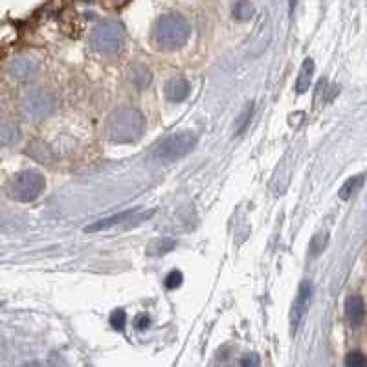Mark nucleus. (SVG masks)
Listing matches in <instances>:
<instances>
[{"mask_svg":"<svg viewBox=\"0 0 367 367\" xmlns=\"http://www.w3.org/2000/svg\"><path fill=\"white\" fill-rule=\"evenodd\" d=\"M146 120L140 112L131 107H121L118 111L112 112L107 123V134L112 141L118 143H129V141L138 140L143 132Z\"/></svg>","mask_w":367,"mask_h":367,"instance_id":"nucleus-1","label":"nucleus"},{"mask_svg":"<svg viewBox=\"0 0 367 367\" xmlns=\"http://www.w3.org/2000/svg\"><path fill=\"white\" fill-rule=\"evenodd\" d=\"M189 37V24L178 13L162 17L155 28V42L162 50H176L186 45Z\"/></svg>","mask_w":367,"mask_h":367,"instance_id":"nucleus-2","label":"nucleus"},{"mask_svg":"<svg viewBox=\"0 0 367 367\" xmlns=\"http://www.w3.org/2000/svg\"><path fill=\"white\" fill-rule=\"evenodd\" d=\"M195 143L196 136L193 132H176V134L166 138L160 146L156 147V151L153 153V158L156 162H162V164H173V162L184 158L195 147Z\"/></svg>","mask_w":367,"mask_h":367,"instance_id":"nucleus-3","label":"nucleus"},{"mask_svg":"<svg viewBox=\"0 0 367 367\" xmlns=\"http://www.w3.org/2000/svg\"><path fill=\"white\" fill-rule=\"evenodd\" d=\"M45 192V178L37 171H22L10 182L8 193L11 198L20 202L36 201Z\"/></svg>","mask_w":367,"mask_h":367,"instance_id":"nucleus-4","label":"nucleus"},{"mask_svg":"<svg viewBox=\"0 0 367 367\" xmlns=\"http://www.w3.org/2000/svg\"><path fill=\"white\" fill-rule=\"evenodd\" d=\"M92 46L101 54H116L123 45V30L116 22H103L94 30L91 37Z\"/></svg>","mask_w":367,"mask_h":367,"instance_id":"nucleus-5","label":"nucleus"},{"mask_svg":"<svg viewBox=\"0 0 367 367\" xmlns=\"http://www.w3.org/2000/svg\"><path fill=\"white\" fill-rule=\"evenodd\" d=\"M54 109V100H52L46 92H31L26 96V100L22 101V111L26 116H30L31 120H42L45 116H48Z\"/></svg>","mask_w":367,"mask_h":367,"instance_id":"nucleus-6","label":"nucleus"},{"mask_svg":"<svg viewBox=\"0 0 367 367\" xmlns=\"http://www.w3.org/2000/svg\"><path fill=\"white\" fill-rule=\"evenodd\" d=\"M311 297H312V283L311 281H303L299 285V290H297V297L294 302V307H292V327L296 331V327L299 325V322L305 316L309 305H311Z\"/></svg>","mask_w":367,"mask_h":367,"instance_id":"nucleus-7","label":"nucleus"},{"mask_svg":"<svg viewBox=\"0 0 367 367\" xmlns=\"http://www.w3.org/2000/svg\"><path fill=\"white\" fill-rule=\"evenodd\" d=\"M345 316L352 327H360L366 318V305L360 296H349L345 302Z\"/></svg>","mask_w":367,"mask_h":367,"instance_id":"nucleus-8","label":"nucleus"},{"mask_svg":"<svg viewBox=\"0 0 367 367\" xmlns=\"http://www.w3.org/2000/svg\"><path fill=\"white\" fill-rule=\"evenodd\" d=\"M132 217H134V213L132 212H123V213H118V215H111V217H107V219H101V221L94 222V224H91V226H86L85 232L86 233L105 232V230H111V228L118 226V224H123V222L131 221Z\"/></svg>","mask_w":367,"mask_h":367,"instance_id":"nucleus-9","label":"nucleus"},{"mask_svg":"<svg viewBox=\"0 0 367 367\" xmlns=\"http://www.w3.org/2000/svg\"><path fill=\"white\" fill-rule=\"evenodd\" d=\"M37 72V63L33 59H28V57H19L10 65V74L15 79H30V77L36 76Z\"/></svg>","mask_w":367,"mask_h":367,"instance_id":"nucleus-10","label":"nucleus"},{"mask_svg":"<svg viewBox=\"0 0 367 367\" xmlns=\"http://www.w3.org/2000/svg\"><path fill=\"white\" fill-rule=\"evenodd\" d=\"M189 91H192V86H189V83L186 79H182V77H175L166 86L167 97L175 101V103H180V101L186 100L189 96Z\"/></svg>","mask_w":367,"mask_h":367,"instance_id":"nucleus-11","label":"nucleus"},{"mask_svg":"<svg viewBox=\"0 0 367 367\" xmlns=\"http://www.w3.org/2000/svg\"><path fill=\"white\" fill-rule=\"evenodd\" d=\"M312 74H314V61L312 59H305V63L302 65V70H299V76L296 79V91L299 94L309 91L312 81Z\"/></svg>","mask_w":367,"mask_h":367,"instance_id":"nucleus-12","label":"nucleus"},{"mask_svg":"<svg viewBox=\"0 0 367 367\" xmlns=\"http://www.w3.org/2000/svg\"><path fill=\"white\" fill-rule=\"evenodd\" d=\"M28 155L36 162H39V164H52V160H54V153L42 141H33L30 149H28Z\"/></svg>","mask_w":367,"mask_h":367,"instance_id":"nucleus-13","label":"nucleus"},{"mask_svg":"<svg viewBox=\"0 0 367 367\" xmlns=\"http://www.w3.org/2000/svg\"><path fill=\"white\" fill-rule=\"evenodd\" d=\"M362 186H364V175L352 176V178H349V180L340 187V198L348 201V198H351V196L354 195V193H357Z\"/></svg>","mask_w":367,"mask_h":367,"instance_id":"nucleus-14","label":"nucleus"},{"mask_svg":"<svg viewBox=\"0 0 367 367\" xmlns=\"http://www.w3.org/2000/svg\"><path fill=\"white\" fill-rule=\"evenodd\" d=\"M253 15V6L248 2V0H239L235 6H233V17L237 20H248Z\"/></svg>","mask_w":367,"mask_h":367,"instance_id":"nucleus-15","label":"nucleus"},{"mask_svg":"<svg viewBox=\"0 0 367 367\" xmlns=\"http://www.w3.org/2000/svg\"><path fill=\"white\" fill-rule=\"evenodd\" d=\"M132 81L138 88H146L151 83V72L147 70L146 66H136L132 70Z\"/></svg>","mask_w":367,"mask_h":367,"instance_id":"nucleus-16","label":"nucleus"},{"mask_svg":"<svg viewBox=\"0 0 367 367\" xmlns=\"http://www.w3.org/2000/svg\"><path fill=\"white\" fill-rule=\"evenodd\" d=\"M176 247V242L173 239H162V241L155 242L151 248H149V253L153 256H160V253H167Z\"/></svg>","mask_w":367,"mask_h":367,"instance_id":"nucleus-17","label":"nucleus"},{"mask_svg":"<svg viewBox=\"0 0 367 367\" xmlns=\"http://www.w3.org/2000/svg\"><path fill=\"white\" fill-rule=\"evenodd\" d=\"M345 366L348 367H366L367 366V358L364 357L360 351L351 352L348 358H345Z\"/></svg>","mask_w":367,"mask_h":367,"instance_id":"nucleus-18","label":"nucleus"},{"mask_svg":"<svg viewBox=\"0 0 367 367\" xmlns=\"http://www.w3.org/2000/svg\"><path fill=\"white\" fill-rule=\"evenodd\" d=\"M125 323H127V314L125 311H121V309H118V311H114L111 314V325L116 331H121V329L125 327Z\"/></svg>","mask_w":367,"mask_h":367,"instance_id":"nucleus-19","label":"nucleus"},{"mask_svg":"<svg viewBox=\"0 0 367 367\" xmlns=\"http://www.w3.org/2000/svg\"><path fill=\"white\" fill-rule=\"evenodd\" d=\"M325 242H327V235H325V233H318V235H314V239L311 241L312 256H318V253L325 248Z\"/></svg>","mask_w":367,"mask_h":367,"instance_id":"nucleus-20","label":"nucleus"},{"mask_svg":"<svg viewBox=\"0 0 367 367\" xmlns=\"http://www.w3.org/2000/svg\"><path fill=\"white\" fill-rule=\"evenodd\" d=\"M182 279H184V276H182V272L178 270H173L169 276L166 277V287L169 288V290H175L176 287H180L182 285Z\"/></svg>","mask_w":367,"mask_h":367,"instance_id":"nucleus-21","label":"nucleus"},{"mask_svg":"<svg viewBox=\"0 0 367 367\" xmlns=\"http://www.w3.org/2000/svg\"><path fill=\"white\" fill-rule=\"evenodd\" d=\"M250 116H251V105H248L247 109L242 111L241 116H239V123H237L235 134H241V132L247 129V123H248V120H250Z\"/></svg>","mask_w":367,"mask_h":367,"instance_id":"nucleus-22","label":"nucleus"},{"mask_svg":"<svg viewBox=\"0 0 367 367\" xmlns=\"http://www.w3.org/2000/svg\"><path fill=\"white\" fill-rule=\"evenodd\" d=\"M4 136H8V141L17 140V129L13 127H0V143H4Z\"/></svg>","mask_w":367,"mask_h":367,"instance_id":"nucleus-23","label":"nucleus"},{"mask_svg":"<svg viewBox=\"0 0 367 367\" xmlns=\"http://www.w3.org/2000/svg\"><path fill=\"white\" fill-rule=\"evenodd\" d=\"M149 322H151V320H149V316H146V314H141V316L136 318V327H138V329H147V327H149Z\"/></svg>","mask_w":367,"mask_h":367,"instance_id":"nucleus-24","label":"nucleus"},{"mask_svg":"<svg viewBox=\"0 0 367 367\" xmlns=\"http://www.w3.org/2000/svg\"><path fill=\"white\" fill-rule=\"evenodd\" d=\"M241 364H242V366H248V364H251V366H257V364H259V358H257V357H247V358H242Z\"/></svg>","mask_w":367,"mask_h":367,"instance_id":"nucleus-25","label":"nucleus"}]
</instances>
